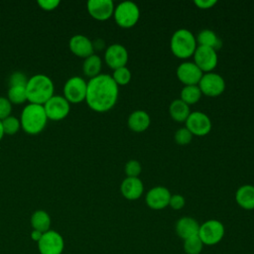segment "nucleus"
Returning <instances> with one entry per match:
<instances>
[{
  "label": "nucleus",
  "instance_id": "nucleus-1",
  "mask_svg": "<svg viewBox=\"0 0 254 254\" xmlns=\"http://www.w3.org/2000/svg\"><path fill=\"white\" fill-rule=\"evenodd\" d=\"M118 95L119 87L109 74L100 73L87 81L85 102L95 112L109 111L116 104Z\"/></svg>",
  "mask_w": 254,
  "mask_h": 254
},
{
  "label": "nucleus",
  "instance_id": "nucleus-2",
  "mask_svg": "<svg viewBox=\"0 0 254 254\" xmlns=\"http://www.w3.org/2000/svg\"><path fill=\"white\" fill-rule=\"evenodd\" d=\"M54 82L46 74H35L28 78L26 84L27 101L44 105L54 95Z\"/></svg>",
  "mask_w": 254,
  "mask_h": 254
},
{
  "label": "nucleus",
  "instance_id": "nucleus-3",
  "mask_svg": "<svg viewBox=\"0 0 254 254\" xmlns=\"http://www.w3.org/2000/svg\"><path fill=\"white\" fill-rule=\"evenodd\" d=\"M48 122V117L46 115L43 105L29 103L27 104L20 116L21 128L30 135H36L41 133Z\"/></svg>",
  "mask_w": 254,
  "mask_h": 254
},
{
  "label": "nucleus",
  "instance_id": "nucleus-4",
  "mask_svg": "<svg viewBox=\"0 0 254 254\" xmlns=\"http://www.w3.org/2000/svg\"><path fill=\"white\" fill-rule=\"evenodd\" d=\"M170 47L176 58L186 60L193 56L197 43L194 35L190 30L179 29L172 35Z\"/></svg>",
  "mask_w": 254,
  "mask_h": 254
},
{
  "label": "nucleus",
  "instance_id": "nucleus-5",
  "mask_svg": "<svg viewBox=\"0 0 254 254\" xmlns=\"http://www.w3.org/2000/svg\"><path fill=\"white\" fill-rule=\"evenodd\" d=\"M113 18L119 27L129 29L139 21L140 9L134 2L123 1L114 8Z\"/></svg>",
  "mask_w": 254,
  "mask_h": 254
},
{
  "label": "nucleus",
  "instance_id": "nucleus-6",
  "mask_svg": "<svg viewBox=\"0 0 254 254\" xmlns=\"http://www.w3.org/2000/svg\"><path fill=\"white\" fill-rule=\"evenodd\" d=\"M225 234V228L222 222L217 219H209L199 224L197 236L203 245L213 246L218 244Z\"/></svg>",
  "mask_w": 254,
  "mask_h": 254
},
{
  "label": "nucleus",
  "instance_id": "nucleus-7",
  "mask_svg": "<svg viewBox=\"0 0 254 254\" xmlns=\"http://www.w3.org/2000/svg\"><path fill=\"white\" fill-rule=\"evenodd\" d=\"M48 119L61 121L64 119L70 110V103L63 95H53L44 105Z\"/></svg>",
  "mask_w": 254,
  "mask_h": 254
},
{
  "label": "nucleus",
  "instance_id": "nucleus-8",
  "mask_svg": "<svg viewBox=\"0 0 254 254\" xmlns=\"http://www.w3.org/2000/svg\"><path fill=\"white\" fill-rule=\"evenodd\" d=\"M197 86L203 95L208 97H216L224 91L225 81L218 73L205 72L202 74Z\"/></svg>",
  "mask_w": 254,
  "mask_h": 254
},
{
  "label": "nucleus",
  "instance_id": "nucleus-9",
  "mask_svg": "<svg viewBox=\"0 0 254 254\" xmlns=\"http://www.w3.org/2000/svg\"><path fill=\"white\" fill-rule=\"evenodd\" d=\"M87 82L80 76L69 77L64 85V97L69 103H80L85 100Z\"/></svg>",
  "mask_w": 254,
  "mask_h": 254
},
{
  "label": "nucleus",
  "instance_id": "nucleus-10",
  "mask_svg": "<svg viewBox=\"0 0 254 254\" xmlns=\"http://www.w3.org/2000/svg\"><path fill=\"white\" fill-rule=\"evenodd\" d=\"M64 247V242L63 236L59 232L51 229L44 232L38 242L40 254H62Z\"/></svg>",
  "mask_w": 254,
  "mask_h": 254
},
{
  "label": "nucleus",
  "instance_id": "nucleus-11",
  "mask_svg": "<svg viewBox=\"0 0 254 254\" xmlns=\"http://www.w3.org/2000/svg\"><path fill=\"white\" fill-rule=\"evenodd\" d=\"M211 126L210 118L201 111L190 112L186 120V128L195 136L207 135L211 130Z\"/></svg>",
  "mask_w": 254,
  "mask_h": 254
},
{
  "label": "nucleus",
  "instance_id": "nucleus-12",
  "mask_svg": "<svg viewBox=\"0 0 254 254\" xmlns=\"http://www.w3.org/2000/svg\"><path fill=\"white\" fill-rule=\"evenodd\" d=\"M192 57L194 60L193 63L202 72H211L217 65V53L211 48L197 46Z\"/></svg>",
  "mask_w": 254,
  "mask_h": 254
},
{
  "label": "nucleus",
  "instance_id": "nucleus-13",
  "mask_svg": "<svg viewBox=\"0 0 254 254\" xmlns=\"http://www.w3.org/2000/svg\"><path fill=\"white\" fill-rule=\"evenodd\" d=\"M104 61L106 64L113 70L122 66H126L128 62V52L123 45L112 44L105 50Z\"/></svg>",
  "mask_w": 254,
  "mask_h": 254
},
{
  "label": "nucleus",
  "instance_id": "nucleus-14",
  "mask_svg": "<svg viewBox=\"0 0 254 254\" xmlns=\"http://www.w3.org/2000/svg\"><path fill=\"white\" fill-rule=\"evenodd\" d=\"M171 195L172 194L167 188L158 186L148 190L145 197V201L151 209L161 210L169 206Z\"/></svg>",
  "mask_w": 254,
  "mask_h": 254
},
{
  "label": "nucleus",
  "instance_id": "nucleus-15",
  "mask_svg": "<svg viewBox=\"0 0 254 254\" xmlns=\"http://www.w3.org/2000/svg\"><path fill=\"white\" fill-rule=\"evenodd\" d=\"M202 74L193 62H184L177 67V77L185 85H197Z\"/></svg>",
  "mask_w": 254,
  "mask_h": 254
},
{
  "label": "nucleus",
  "instance_id": "nucleus-16",
  "mask_svg": "<svg viewBox=\"0 0 254 254\" xmlns=\"http://www.w3.org/2000/svg\"><path fill=\"white\" fill-rule=\"evenodd\" d=\"M86 7L89 15L97 21H106L111 18L115 8L111 0H88Z\"/></svg>",
  "mask_w": 254,
  "mask_h": 254
},
{
  "label": "nucleus",
  "instance_id": "nucleus-17",
  "mask_svg": "<svg viewBox=\"0 0 254 254\" xmlns=\"http://www.w3.org/2000/svg\"><path fill=\"white\" fill-rule=\"evenodd\" d=\"M68 48L74 56L82 59L88 58L89 56L93 55L94 52L92 42L86 36L83 35L72 36L69 39Z\"/></svg>",
  "mask_w": 254,
  "mask_h": 254
},
{
  "label": "nucleus",
  "instance_id": "nucleus-18",
  "mask_svg": "<svg viewBox=\"0 0 254 254\" xmlns=\"http://www.w3.org/2000/svg\"><path fill=\"white\" fill-rule=\"evenodd\" d=\"M121 194L128 200H136L143 194L144 186L139 178H126L120 185Z\"/></svg>",
  "mask_w": 254,
  "mask_h": 254
},
{
  "label": "nucleus",
  "instance_id": "nucleus-19",
  "mask_svg": "<svg viewBox=\"0 0 254 254\" xmlns=\"http://www.w3.org/2000/svg\"><path fill=\"white\" fill-rule=\"evenodd\" d=\"M175 229L177 235L183 240H186L198 234L199 224L190 216H183L176 222Z\"/></svg>",
  "mask_w": 254,
  "mask_h": 254
},
{
  "label": "nucleus",
  "instance_id": "nucleus-20",
  "mask_svg": "<svg viewBox=\"0 0 254 254\" xmlns=\"http://www.w3.org/2000/svg\"><path fill=\"white\" fill-rule=\"evenodd\" d=\"M151 123L149 114L144 110L133 111L127 120V125L130 130L140 133L146 131Z\"/></svg>",
  "mask_w": 254,
  "mask_h": 254
},
{
  "label": "nucleus",
  "instance_id": "nucleus-21",
  "mask_svg": "<svg viewBox=\"0 0 254 254\" xmlns=\"http://www.w3.org/2000/svg\"><path fill=\"white\" fill-rule=\"evenodd\" d=\"M235 200L243 209H254V186L243 185L239 187L235 192Z\"/></svg>",
  "mask_w": 254,
  "mask_h": 254
},
{
  "label": "nucleus",
  "instance_id": "nucleus-22",
  "mask_svg": "<svg viewBox=\"0 0 254 254\" xmlns=\"http://www.w3.org/2000/svg\"><path fill=\"white\" fill-rule=\"evenodd\" d=\"M195 39H196V43L198 44V46L211 48V49L215 50L216 52L218 50H220L222 47L221 40L218 38V36L212 30H209V29L201 30L197 34Z\"/></svg>",
  "mask_w": 254,
  "mask_h": 254
},
{
  "label": "nucleus",
  "instance_id": "nucleus-23",
  "mask_svg": "<svg viewBox=\"0 0 254 254\" xmlns=\"http://www.w3.org/2000/svg\"><path fill=\"white\" fill-rule=\"evenodd\" d=\"M169 112L171 117L177 122H186L190 114V106L181 99H175L171 102Z\"/></svg>",
  "mask_w": 254,
  "mask_h": 254
},
{
  "label": "nucleus",
  "instance_id": "nucleus-24",
  "mask_svg": "<svg viewBox=\"0 0 254 254\" xmlns=\"http://www.w3.org/2000/svg\"><path fill=\"white\" fill-rule=\"evenodd\" d=\"M102 67V61L99 56L93 54L89 56L88 58L84 59L83 64H82V70L84 75H86L89 78L95 77L100 74Z\"/></svg>",
  "mask_w": 254,
  "mask_h": 254
},
{
  "label": "nucleus",
  "instance_id": "nucleus-25",
  "mask_svg": "<svg viewBox=\"0 0 254 254\" xmlns=\"http://www.w3.org/2000/svg\"><path fill=\"white\" fill-rule=\"evenodd\" d=\"M31 225L34 230H38L42 233L50 230L51 217L45 210H36L31 216Z\"/></svg>",
  "mask_w": 254,
  "mask_h": 254
},
{
  "label": "nucleus",
  "instance_id": "nucleus-26",
  "mask_svg": "<svg viewBox=\"0 0 254 254\" xmlns=\"http://www.w3.org/2000/svg\"><path fill=\"white\" fill-rule=\"evenodd\" d=\"M202 93L197 85H185L181 90V100L189 106L195 104L201 97Z\"/></svg>",
  "mask_w": 254,
  "mask_h": 254
},
{
  "label": "nucleus",
  "instance_id": "nucleus-27",
  "mask_svg": "<svg viewBox=\"0 0 254 254\" xmlns=\"http://www.w3.org/2000/svg\"><path fill=\"white\" fill-rule=\"evenodd\" d=\"M7 98L12 104H22L27 101L26 86L24 85H14L9 86L7 92Z\"/></svg>",
  "mask_w": 254,
  "mask_h": 254
},
{
  "label": "nucleus",
  "instance_id": "nucleus-28",
  "mask_svg": "<svg viewBox=\"0 0 254 254\" xmlns=\"http://www.w3.org/2000/svg\"><path fill=\"white\" fill-rule=\"evenodd\" d=\"M203 246V243L197 235L184 240L183 244V248L186 254H200Z\"/></svg>",
  "mask_w": 254,
  "mask_h": 254
},
{
  "label": "nucleus",
  "instance_id": "nucleus-29",
  "mask_svg": "<svg viewBox=\"0 0 254 254\" xmlns=\"http://www.w3.org/2000/svg\"><path fill=\"white\" fill-rule=\"evenodd\" d=\"M111 76H112L113 80L115 81V83L119 86V85L128 84L131 80L132 73L127 66H122V67L114 69Z\"/></svg>",
  "mask_w": 254,
  "mask_h": 254
},
{
  "label": "nucleus",
  "instance_id": "nucleus-30",
  "mask_svg": "<svg viewBox=\"0 0 254 254\" xmlns=\"http://www.w3.org/2000/svg\"><path fill=\"white\" fill-rule=\"evenodd\" d=\"M1 121H2V126H3L4 134H6V135H14L21 128L20 119H18L15 116L10 115V116H8L7 118H5V119H3Z\"/></svg>",
  "mask_w": 254,
  "mask_h": 254
},
{
  "label": "nucleus",
  "instance_id": "nucleus-31",
  "mask_svg": "<svg viewBox=\"0 0 254 254\" xmlns=\"http://www.w3.org/2000/svg\"><path fill=\"white\" fill-rule=\"evenodd\" d=\"M192 134L190 132L189 129H187L186 127L180 128L176 131L175 133V141L178 145L181 146H185L190 143L191 139H192Z\"/></svg>",
  "mask_w": 254,
  "mask_h": 254
},
{
  "label": "nucleus",
  "instance_id": "nucleus-32",
  "mask_svg": "<svg viewBox=\"0 0 254 254\" xmlns=\"http://www.w3.org/2000/svg\"><path fill=\"white\" fill-rule=\"evenodd\" d=\"M124 171L128 178H139L142 167L137 160H129L125 165Z\"/></svg>",
  "mask_w": 254,
  "mask_h": 254
},
{
  "label": "nucleus",
  "instance_id": "nucleus-33",
  "mask_svg": "<svg viewBox=\"0 0 254 254\" xmlns=\"http://www.w3.org/2000/svg\"><path fill=\"white\" fill-rule=\"evenodd\" d=\"M12 103L7 97H0V120H3L11 115Z\"/></svg>",
  "mask_w": 254,
  "mask_h": 254
},
{
  "label": "nucleus",
  "instance_id": "nucleus-34",
  "mask_svg": "<svg viewBox=\"0 0 254 254\" xmlns=\"http://www.w3.org/2000/svg\"><path fill=\"white\" fill-rule=\"evenodd\" d=\"M27 82H28V77L26 76V74H24L21 71H15L9 77V85L10 86H14V85L26 86Z\"/></svg>",
  "mask_w": 254,
  "mask_h": 254
},
{
  "label": "nucleus",
  "instance_id": "nucleus-35",
  "mask_svg": "<svg viewBox=\"0 0 254 254\" xmlns=\"http://www.w3.org/2000/svg\"><path fill=\"white\" fill-rule=\"evenodd\" d=\"M186 204V199L182 194H172L169 202V206L175 210L182 209Z\"/></svg>",
  "mask_w": 254,
  "mask_h": 254
},
{
  "label": "nucleus",
  "instance_id": "nucleus-36",
  "mask_svg": "<svg viewBox=\"0 0 254 254\" xmlns=\"http://www.w3.org/2000/svg\"><path fill=\"white\" fill-rule=\"evenodd\" d=\"M37 4L44 11H53L61 4L60 0H38Z\"/></svg>",
  "mask_w": 254,
  "mask_h": 254
},
{
  "label": "nucleus",
  "instance_id": "nucleus-37",
  "mask_svg": "<svg viewBox=\"0 0 254 254\" xmlns=\"http://www.w3.org/2000/svg\"><path fill=\"white\" fill-rule=\"evenodd\" d=\"M217 2L215 0H194L193 4L202 10H206V9H210L212 8Z\"/></svg>",
  "mask_w": 254,
  "mask_h": 254
},
{
  "label": "nucleus",
  "instance_id": "nucleus-38",
  "mask_svg": "<svg viewBox=\"0 0 254 254\" xmlns=\"http://www.w3.org/2000/svg\"><path fill=\"white\" fill-rule=\"evenodd\" d=\"M42 235H43V233L40 232V231H38V230H34V229H33L32 232H31V238H32L34 241H36L37 243H38L39 240L41 239Z\"/></svg>",
  "mask_w": 254,
  "mask_h": 254
},
{
  "label": "nucleus",
  "instance_id": "nucleus-39",
  "mask_svg": "<svg viewBox=\"0 0 254 254\" xmlns=\"http://www.w3.org/2000/svg\"><path fill=\"white\" fill-rule=\"evenodd\" d=\"M94 50H102L104 48V42L101 39H97L95 42H92Z\"/></svg>",
  "mask_w": 254,
  "mask_h": 254
},
{
  "label": "nucleus",
  "instance_id": "nucleus-40",
  "mask_svg": "<svg viewBox=\"0 0 254 254\" xmlns=\"http://www.w3.org/2000/svg\"><path fill=\"white\" fill-rule=\"evenodd\" d=\"M5 134H4V131H3V126H2V121L0 120V141L2 140V138H3V136H4Z\"/></svg>",
  "mask_w": 254,
  "mask_h": 254
}]
</instances>
